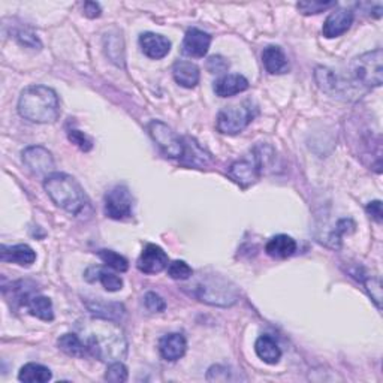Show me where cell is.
<instances>
[{
  "label": "cell",
  "mask_w": 383,
  "mask_h": 383,
  "mask_svg": "<svg viewBox=\"0 0 383 383\" xmlns=\"http://www.w3.org/2000/svg\"><path fill=\"white\" fill-rule=\"evenodd\" d=\"M78 334L90 354L102 363H117L127 355V340L122 326L106 317H90L78 323Z\"/></svg>",
  "instance_id": "6da1fadb"
},
{
  "label": "cell",
  "mask_w": 383,
  "mask_h": 383,
  "mask_svg": "<svg viewBox=\"0 0 383 383\" xmlns=\"http://www.w3.org/2000/svg\"><path fill=\"white\" fill-rule=\"evenodd\" d=\"M18 113L32 123H54L60 117L59 96L47 85H30L20 95Z\"/></svg>",
  "instance_id": "7a4b0ae2"
},
{
  "label": "cell",
  "mask_w": 383,
  "mask_h": 383,
  "mask_svg": "<svg viewBox=\"0 0 383 383\" xmlns=\"http://www.w3.org/2000/svg\"><path fill=\"white\" fill-rule=\"evenodd\" d=\"M43 189L51 201L64 211L78 214L87 204V196L81 184L63 172H53L43 180Z\"/></svg>",
  "instance_id": "3957f363"
},
{
  "label": "cell",
  "mask_w": 383,
  "mask_h": 383,
  "mask_svg": "<svg viewBox=\"0 0 383 383\" xmlns=\"http://www.w3.org/2000/svg\"><path fill=\"white\" fill-rule=\"evenodd\" d=\"M349 78L352 89L370 90L383 83V54L380 48L355 57L349 64Z\"/></svg>",
  "instance_id": "277c9868"
},
{
  "label": "cell",
  "mask_w": 383,
  "mask_h": 383,
  "mask_svg": "<svg viewBox=\"0 0 383 383\" xmlns=\"http://www.w3.org/2000/svg\"><path fill=\"white\" fill-rule=\"evenodd\" d=\"M195 297L205 304L229 307L237 302L238 291L231 281L221 276H202L195 284Z\"/></svg>",
  "instance_id": "5b68a950"
},
{
  "label": "cell",
  "mask_w": 383,
  "mask_h": 383,
  "mask_svg": "<svg viewBox=\"0 0 383 383\" xmlns=\"http://www.w3.org/2000/svg\"><path fill=\"white\" fill-rule=\"evenodd\" d=\"M270 150L271 148L267 146H256L249 158L237 160L234 163L231 169H229V175L243 188L256 183L262 171H264V168L270 163V159L272 158L268 155Z\"/></svg>",
  "instance_id": "8992f818"
},
{
  "label": "cell",
  "mask_w": 383,
  "mask_h": 383,
  "mask_svg": "<svg viewBox=\"0 0 383 383\" xmlns=\"http://www.w3.org/2000/svg\"><path fill=\"white\" fill-rule=\"evenodd\" d=\"M258 114V108L251 101H244L242 104L225 106L217 116V130L223 135H237L253 122Z\"/></svg>",
  "instance_id": "52a82bcc"
},
{
  "label": "cell",
  "mask_w": 383,
  "mask_h": 383,
  "mask_svg": "<svg viewBox=\"0 0 383 383\" xmlns=\"http://www.w3.org/2000/svg\"><path fill=\"white\" fill-rule=\"evenodd\" d=\"M147 129H148V134L153 138V141L156 142L159 148L165 153L168 158L179 159V158L184 156L186 147L183 144V141L168 125H165L163 122H159V120H153V122H150Z\"/></svg>",
  "instance_id": "ba28073f"
},
{
  "label": "cell",
  "mask_w": 383,
  "mask_h": 383,
  "mask_svg": "<svg viewBox=\"0 0 383 383\" xmlns=\"http://www.w3.org/2000/svg\"><path fill=\"white\" fill-rule=\"evenodd\" d=\"M134 198L126 186H116L105 195V214L113 221L132 217Z\"/></svg>",
  "instance_id": "9c48e42d"
},
{
  "label": "cell",
  "mask_w": 383,
  "mask_h": 383,
  "mask_svg": "<svg viewBox=\"0 0 383 383\" xmlns=\"http://www.w3.org/2000/svg\"><path fill=\"white\" fill-rule=\"evenodd\" d=\"M169 264L168 255L156 244H147L138 258L137 267L144 274H159Z\"/></svg>",
  "instance_id": "30bf717a"
},
{
  "label": "cell",
  "mask_w": 383,
  "mask_h": 383,
  "mask_svg": "<svg viewBox=\"0 0 383 383\" xmlns=\"http://www.w3.org/2000/svg\"><path fill=\"white\" fill-rule=\"evenodd\" d=\"M23 162L35 175H46V177H48L54 169V159L51 153L41 146L27 147L23 151Z\"/></svg>",
  "instance_id": "8fae6325"
},
{
  "label": "cell",
  "mask_w": 383,
  "mask_h": 383,
  "mask_svg": "<svg viewBox=\"0 0 383 383\" xmlns=\"http://www.w3.org/2000/svg\"><path fill=\"white\" fill-rule=\"evenodd\" d=\"M352 25H354L352 11L344 9V8L335 9L325 20L323 27H322V34L328 39L338 38V36L344 35L346 32L352 27Z\"/></svg>",
  "instance_id": "7c38bea8"
},
{
  "label": "cell",
  "mask_w": 383,
  "mask_h": 383,
  "mask_svg": "<svg viewBox=\"0 0 383 383\" xmlns=\"http://www.w3.org/2000/svg\"><path fill=\"white\" fill-rule=\"evenodd\" d=\"M211 46V36L200 29H189L181 46V53L188 57L201 59L209 53Z\"/></svg>",
  "instance_id": "4fadbf2b"
},
{
  "label": "cell",
  "mask_w": 383,
  "mask_h": 383,
  "mask_svg": "<svg viewBox=\"0 0 383 383\" xmlns=\"http://www.w3.org/2000/svg\"><path fill=\"white\" fill-rule=\"evenodd\" d=\"M139 46L142 53L153 60L163 59L171 51V41L162 35L151 34V32H147V34H142L139 36Z\"/></svg>",
  "instance_id": "5bb4252c"
},
{
  "label": "cell",
  "mask_w": 383,
  "mask_h": 383,
  "mask_svg": "<svg viewBox=\"0 0 383 383\" xmlns=\"http://www.w3.org/2000/svg\"><path fill=\"white\" fill-rule=\"evenodd\" d=\"M186 349H188V342H186L184 335L179 333L163 335L159 342L160 356L167 361H177L183 358Z\"/></svg>",
  "instance_id": "9a60e30c"
},
{
  "label": "cell",
  "mask_w": 383,
  "mask_h": 383,
  "mask_svg": "<svg viewBox=\"0 0 383 383\" xmlns=\"http://www.w3.org/2000/svg\"><path fill=\"white\" fill-rule=\"evenodd\" d=\"M249 89V81L246 76L239 74H228L223 75L214 83V93L218 97L235 96Z\"/></svg>",
  "instance_id": "2e32d148"
},
{
  "label": "cell",
  "mask_w": 383,
  "mask_h": 383,
  "mask_svg": "<svg viewBox=\"0 0 383 383\" xmlns=\"http://www.w3.org/2000/svg\"><path fill=\"white\" fill-rule=\"evenodd\" d=\"M172 75H174V80L177 81V84H180L181 87H186V89H193V87L198 85L201 78L200 68L196 67L195 63L186 62V60H179L174 63Z\"/></svg>",
  "instance_id": "e0dca14e"
},
{
  "label": "cell",
  "mask_w": 383,
  "mask_h": 383,
  "mask_svg": "<svg viewBox=\"0 0 383 383\" xmlns=\"http://www.w3.org/2000/svg\"><path fill=\"white\" fill-rule=\"evenodd\" d=\"M262 62H264L267 72H270L271 75H283L289 71L288 57L280 47H267L264 53H262Z\"/></svg>",
  "instance_id": "ac0fdd59"
},
{
  "label": "cell",
  "mask_w": 383,
  "mask_h": 383,
  "mask_svg": "<svg viewBox=\"0 0 383 383\" xmlns=\"http://www.w3.org/2000/svg\"><path fill=\"white\" fill-rule=\"evenodd\" d=\"M2 260L13 262V264L29 267L36 260V251L27 244H17V246H2Z\"/></svg>",
  "instance_id": "d6986e66"
},
{
  "label": "cell",
  "mask_w": 383,
  "mask_h": 383,
  "mask_svg": "<svg viewBox=\"0 0 383 383\" xmlns=\"http://www.w3.org/2000/svg\"><path fill=\"white\" fill-rule=\"evenodd\" d=\"M85 280L87 281H96L99 280L102 283V286L108 292H118L123 288V280L122 277H118L116 272L109 271L104 267H90L85 271Z\"/></svg>",
  "instance_id": "ffe728a7"
},
{
  "label": "cell",
  "mask_w": 383,
  "mask_h": 383,
  "mask_svg": "<svg viewBox=\"0 0 383 383\" xmlns=\"http://www.w3.org/2000/svg\"><path fill=\"white\" fill-rule=\"evenodd\" d=\"M267 255L276 259H286L292 256L295 251H297V242L289 235H276L272 237L265 246Z\"/></svg>",
  "instance_id": "44dd1931"
},
{
  "label": "cell",
  "mask_w": 383,
  "mask_h": 383,
  "mask_svg": "<svg viewBox=\"0 0 383 383\" xmlns=\"http://www.w3.org/2000/svg\"><path fill=\"white\" fill-rule=\"evenodd\" d=\"M256 355L267 364H277L281 358V349L271 335H260L255 343Z\"/></svg>",
  "instance_id": "7402d4cb"
},
{
  "label": "cell",
  "mask_w": 383,
  "mask_h": 383,
  "mask_svg": "<svg viewBox=\"0 0 383 383\" xmlns=\"http://www.w3.org/2000/svg\"><path fill=\"white\" fill-rule=\"evenodd\" d=\"M25 304L29 313L38 317V319L46 322H51L54 319V309L50 298L42 297V295H35V297H29Z\"/></svg>",
  "instance_id": "603a6c76"
},
{
  "label": "cell",
  "mask_w": 383,
  "mask_h": 383,
  "mask_svg": "<svg viewBox=\"0 0 383 383\" xmlns=\"http://www.w3.org/2000/svg\"><path fill=\"white\" fill-rule=\"evenodd\" d=\"M51 370L36 363H29L23 365L18 373V380L25 383H46L51 380Z\"/></svg>",
  "instance_id": "cb8c5ba5"
},
{
  "label": "cell",
  "mask_w": 383,
  "mask_h": 383,
  "mask_svg": "<svg viewBox=\"0 0 383 383\" xmlns=\"http://www.w3.org/2000/svg\"><path fill=\"white\" fill-rule=\"evenodd\" d=\"M57 344H59V349L62 350V352H64V354L69 355V356L83 358L87 354L84 343L81 342L80 335H76V334H71V333L63 334L59 338Z\"/></svg>",
  "instance_id": "d4e9b609"
},
{
  "label": "cell",
  "mask_w": 383,
  "mask_h": 383,
  "mask_svg": "<svg viewBox=\"0 0 383 383\" xmlns=\"http://www.w3.org/2000/svg\"><path fill=\"white\" fill-rule=\"evenodd\" d=\"M87 307H89V310L93 314L99 317H106V319H114V317L123 313V307L120 304H105L102 301L87 302Z\"/></svg>",
  "instance_id": "484cf974"
},
{
  "label": "cell",
  "mask_w": 383,
  "mask_h": 383,
  "mask_svg": "<svg viewBox=\"0 0 383 383\" xmlns=\"http://www.w3.org/2000/svg\"><path fill=\"white\" fill-rule=\"evenodd\" d=\"M97 256L101 258V260L104 262V264L108 268H111L114 271L125 272L129 268L126 258L116 253V251H113V250H99V251H97Z\"/></svg>",
  "instance_id": "4316f807"
},
{
  "label": "cell",
  "mask_w": 383,
  "mask_h": 383,
  "mask_svg": "<svg viewBox=\"0 0 383 383\" xmlns=\"http://www.w3.org/2000/svg\"><path fill=\"white\" fill-rule=\"evenodd\" d=\"M168 276L174 280H189L193 276L192 268L184 260H174L167 267Z\"/></svg>",
  "instance_id": "83f0119b"
},
{
  "label": "cell",
  "mask_w": 383,
  "mask_h": 383,
  "mask_svg": "<svg viewBox=\"0 0 383 383\" xmlns=\"http://www.w3.org/2000/svg\"><path fill=\"white\" fill-rule=\"evenodd\" d=\"M297 6L304 15H312V14H321L326 9L335 8L337 2H322V0H312V2H300Z\"/></svg>",
  "instance_id": "f1b7e54d"
},
{
  "label": "cell",
  "mask_w": 383,
  "mask_h": 383,
  "mask_svg": "<svg viewBox=\"0 0 383 383\" xmlns=\"http://www.w3.org/2000/svg\"><path fill=\"white\" fill-rule=\"evenodd\" d=\"M105 380L113 382V383H122L127 380V368L122 363V361H117V363H111L106 368Z\"/></svg>",
  "instance_id": "f546056e"
},
{
  "label": "cell",
  "mask_w": 383,
  "mask_h": 383,
  "mask_svg": "<svg viewBox=\"0 0 383 383\" xmlns=\"http://www.w3.org/2000/svg\"><path fill=\"white\" fill-rule=\"evenodd\" d=\"M68 138H69V141L72 142V144H75L76 147H80L83 151H90L92 147H93L92 139L87 137L84 132H81V130L69 129L68 130Z\"/></svg>",
  "instance_id": "4dcf8cb0"
},
{
  "label": "cell",
  "mask_w": 383,
  "mask_h": 383,
  "mask_svg": "<svg viewBox=\"0 0 383 383\" xmlns=\"http://www.w3.org/2000/svg\"><path fill=\"white\" fill-rule=\"evenodd\" d=\"M144 305L146 309L151 313H162L163 310L167 309V304L163 301V298L160 295H158L156 292H147L144 297Z\"/></svg>",
  "instance_id": "1f68e13d"
},
{
  "label": "cell",
  "mask_w": 383,
  "mask_h": 383,
  "mask_svg": "<svg viewBox=\"0 0 383 383\" xmlns=\"http://www.w3.org/2000/svg\"><path fill=\"white\" fill-rule=\"evenodd\" d=\"M364 286L368 291L371 300H373L377 305V309H380V300H382V284L377 277H368L364 281Z\"/></svg>",
  "instance_id": "d6a6232c"
},
{
  "label": "cell",
  "mask_w": 383,
  "mask_h": 383,
  "mask_svg": "<svg viewBox=\"0 0 383 383\" xmlns=\"http://www.w3.org/2000/svg\"><path fill=\"white\" fill-rule=\"evenodd\" d=\"M228 68H229V63L221 56H213L209 59V63H207V69H209L211 74L226 72Z\"/></svg>",
  "instance_id": "836d02e7"
},
{
  "label": "cell",
  "mask_w": 383,
  "mask_h": 383,
  "mask_svg": "<svg viewBox=\"0 0 383 383\" xmlns=\"http://www.w3.org/2000/svg\"><path fill=\"white\" fill-rule=\"evenodd\" d=\"M17 39L23 43V46L26 47H30V48H41V42L38 39L36 35L34 34H29V32H18V35H17Z\"/></svg>",
  "instance_id": "e575fe53"
},
{
  "label": "cell",
  "mask_w": 383,
  "mask_h": 383,
  "mask_svg": "<svg viewBox=\"0 0 383 383\" xmlns=\"http://www.w3.org/2000/svg\"><path fill=\"white\" fill-rule=\"evenodd\" d=\"M367 213L375 218V221L377 222H382V216H383V211H382V202L380 201H373L370 202L367 205Z\"/></svg>",
  "instance_id": "d590c367"
},
{
  "label": "cell",
  "mask_w": 383,
  "mask_h": 383,
  "mask_svg": "<svg viewBox=\"0 0 383 383\" xmlns=\"http://www.w3.org/2000/svg\"><path fill=\"white\" fill-rule=\"evenodd\" d=\"M84 15L89 18H96L101 15V6L97 5L96 2H87L84 5Z\"/></svg>",
  "instance_id": "8d00e7d4"
}]
</instances>
